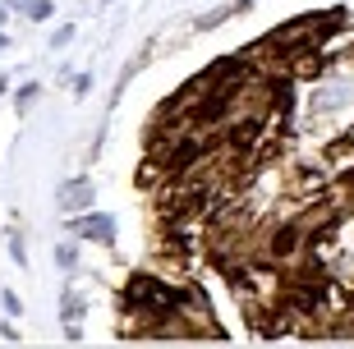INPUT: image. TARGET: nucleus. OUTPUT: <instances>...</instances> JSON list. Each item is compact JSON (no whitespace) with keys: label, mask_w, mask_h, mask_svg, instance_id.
Instances as JSON below:
<instances>
[{"label":"nucleus","mask_w":354,"mask_h":349,"mask_svg":"<svg viewBox=\"0 0 354 349\" xmlns=\"http://www.w3.org/2000/svg\"><path fill=\"white\" fill-rule=\"evenodd\" d=\"M295 239H299V225H286L276 234V253H295Z\"/></svg>","instance_id":"obj_1"},{"label":"nucleus","mask_w":354,"mask_h":349,"mask_svg":"<svg viewBox=\"0 0 354 349\" xmlns=\"http://www.w3.org/2000/svg\"><path fill=\"white\" fill-rule=\"evenodd\" d=\"M79 230H83V234H97V239H106V234H111V220H102V216H92V220H83Z\"/></svg>","instance_id":"obj_2"}]
</instances>
